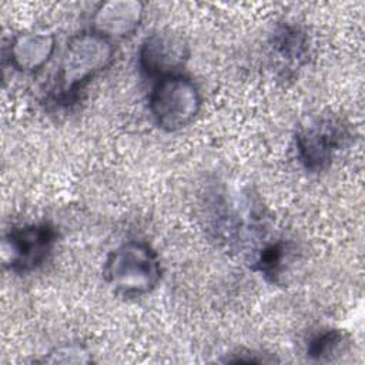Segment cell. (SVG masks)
<instances>
[{
  "label": "cell",
  "instance_id": "obj_10",
  "mask_svg": "<svg viewBox=\"0 0 365 365\" xmlns=\"http://www.w3.org/2000/svg\"><path fill=\"white\" fill-rule=\"evenodd\" d=\"M274 48L288 63L299 66L308 54L307 36L295 26H284L274 36Z\"/></svg>",
  "mask_w": 365,
  "mask_h": 365
},
{
  "label": "cell",
  "instance_id": "obj_11",
  "mask_svg": "<svg viewBox=\"0 0 365 365\" xmlns=\"http://www.w3.org/2000/svg\"><path fill=\"white\" fill-rule=\"evenodd\" d=\"M344 341L345 335L341 329H325L309 339L307 355L317 361L328 359L342 346Z\"/></svg>",
  "mask_w": 365,
  "mask_h": 365
},
{
  "label": "cell",
  "instance_id": "obj_9",
  "mask_svg": "<svg viewBox=\"0 0 365 365\" xmlns=\"http://www.w3.org/2000/svg\"><path fill=\"white\" fill-rule=\"evenodd\" d=\"M291 257L289 244L285 240H272L262 244L252 258V268L265 279L271 282H279V278L287 269V262Z\"/></svg>",
  "mask_w": 365,
  "mask_h": 365
},
{
  "label": "cell",
  "instance_id": "obj_7",
  "mask_svg": "<svg viewBox=\"0 0 365 365\" xmlns=\"http://www.w3.org/2000/svg\"><path fill=\"white\" fill-rule=\"evenodd\" d=\"M144 6L137 0H111L101 3L91 17L93 31L111 40L130 36L138 29Z\"/></svg>",
  "mask_w": 365,
  "mask_h": 365
},
{
  "label": "cell",
  "instance_id": "obj_3",
  "mask_svg": "<svg viewBox=\"0 0 365 365\" xmlns=\"http://www.w3.org/2000/svg\"><path fill=\"white\" fill-rule=\"evenodd\" d=\"M148 108L155 124L165 131H177L187 127L200 113L201 94L197 84L178 73L155 81Z\"/></svg>",
  "mask_w": 365,
  "mask_h": 365
},
{
  "label": "cell",
  "instance_id": "obj_6",
  "mask_svg": "<svg viewBox=\"0 0 365 365\" xmlns=\"http://www.w3.org/2000/svg\"><path fill=\"white\" fill-rule=\"evenodd\" d=\"M188 56L190 50L182 37L171 31H155L141 43L138 64L144 76L160 80L178 74Z\"/></svg>",
  "mask_w": 365,
  "mask_h": 365
},
{
  "label": "cell",
  "instance_id": "obj_4",
  "mask_svg": "<svg viewBox=\"0 0 365 365\" xmlns=\"http://www.w3.org/2000/svg\"><path fill=\"white\" fill-rule=\"evenodd\" d=\"M57 242V231L50 224H27L11 228L3 240V262L16 274H27L41 267Z\"/></svg>",
  "mask_w": 365,
  "mask_h": 365
},
{
  "label": "cell",
  "instance_id": "obj_12",
  "mask_svg": "<svg viewBox=\"0 0 365 365\" xmlns=\"http://www.w3.org/2000/svg\"><path fill=\"white\" fill-rule=\"evenodd\" d=\"M53 358L51 362H88L86 352L80 346H64L56 349L54 354H50Z\"/></svg>",
  "mask_w": 365,
  "mask_h": 365
},
{
  "label": "cell",
  "instance_id": "obj_2",
  "mask_svg": "<svg viewBox=\"0 0 365 365\" xmlns=\"http://www.w3.org/2000/svg\"><path fill=\"white\" fill-rule=\"evenodd\" d=\"M108 287L121 297H141L160 282L157 252L144 241H127L110 252L103 268Z\"/></svg>",
  "mask_w": 365,
  "mask_h": 365
},
{
  "label": "cell",
  "instance_id": "obj_1",
  "mask_svg": "<svg viewBox=\"0 0 365 365\" xmlns=\"http://www.w3.org/2000/svg\"><path fill=\"white\" fill-rule=\"evenodd\" d=\"M114 57L111 40L96 31H84L73 36L63 53L56 87L51 94L56 104H73L80 91L98 73L110 66Z\"/></svg>",
  "mask_w": 365,
  "mask_h": 365
},
{
  "label": "cell",
  "instance_id": "obj_8",
  "mask_svg": "<svg viewBox=\"0 0 365 365\" xmlns=\"http://www.w3.org/2000/svg\"><path fill=\"white\" fill-rule=\"evenodd\" d=\"M56 40L48 33H23L16 36L9 47L11 66L23 73L41 68L53 56Z\"/></svg>",
  "mask_w": 365,
  "mask_h": 365
},
{
  "label": "cell",
  "instance_id": "obj_5",
  "mask_svg": "<svg viewBox=\"0 0 365 365\" xmlns=\"http://www.w3.org/2000/svg\"><path fill=\"white\" fill-rule=\"evenodd\" d=\"M348 127L336 118H319L299 128L295 135L301 164L312 173L327 170L335 154L348 143Z\"/></svg>",
  "mask_w": 365,
  "mask_h": 365
}]
</instances>
